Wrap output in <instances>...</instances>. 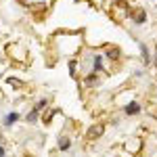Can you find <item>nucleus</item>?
<instances>
[{"mask_svg":"<svg viewBox=\"0 0 157 157\" xmlns=\"http://www.w3.org/2000/svg\"><path fill=\"white\" fill-rule=\"evenodd\" d=\"M103 130H105V128H103V126L98 124L97 128H90V132H88V136H90V138H97V136H101V134H103Z\"/></svg>","mask_w":157,"mask_h":157,"instance_id":"f257e3e1","label":"nucleus"},{"mask_svg":"<svg viewBox=\"0 0 157 157\" xmlns=\"http://www.w3.org/2000/svg\"><path fill=\"white\" fill-rule=\"evenodd\" d=\"M138 111H140V105H138V103H130V105L126 107V113H128V115H134V113H138Z\"/></svg>","mask_w":157,"mask_h":157,"instance_id":"f03ea898","label":"nucleus"},{"mask_svg":"<svg viewBox=\"0 0 157 157\" xmlns=\"http://www.w3.org/2000/svg\"><path fill=\"white\" fill-rule=\"evenodd\" d=\"M17 120H19V113H9V115L4 117V124H6V126H11V124H15Z\"/></svg>","mask_w":157,"mask_h":157,"instance_id":"7ed1b4c3","label":"nucleus"},{"mask_svg":"<svg viewBox=\"0 0 157 157\" xmlns=\"http://www.w3.org/2000/svg\"><path fill=\"white\" fill-rule=\"evenodd\" d=\"M145 11H138V13H134V21H136V23H143V21H145Z\"/></svg>","mask_w":157,"mask_h":157,"instance_id":"20e7f679","label":"nucleus"},{"mask_svg":"<svg viewBox=\"0 0 157 157\" xmlns=\"http://www.w3.org/2000/svg\"><path fill=\"white\" fill-rule=\"evenodd\" d=\"M59 149L61 151H67V149H69V138H61L59 140Z\"/></svg>","mask_w":157,"mask_h":157,"instance_id":"39448f33","label":"nucleus"},{"mask_svg":"<svg viewBox=\"0 0 157 157\" xmlns=\"http://www.w3.org/2000/svg\"><path fill=\"white\" fill-rule=\"evenodd\" d=\"M42 109H46V101H40V103L36 105V109H34V111H42Z\"/></svg>","mask_w":157,"mask_h":157,"instance_id":"423d86ee","label":"nucleus"},{"mask_svg":"<svg viewBox=\"0 0 157 157\" xmlns=\"http://www.w3.org/2000/svg\"><path fill=\"white\" fill-rule=\"evenodd\" d=\"M98 69H101V57L94 59V71H98Z\"/></svg>","mask_w":157,"mask_h":157,"instance_id":"0eeeda50","label":"nucleus"},{"mask_svg":"<svg viewBox=\"0 0 157 157\" xmlns=\"http://www.w3.org/2000/svg\"><path fill=\"white\" fill-rule=\"evenodd\" d=\"M36 115H38V111H32V113L27 115V120H29V121H34V120H36Z\"/></svg>","mask_w":157,"mask_h":157,"instance_id":"6e6552de","label":"nucleus"},{"mask_svg":"<svg viewBox=\"0 0 157 157\" xmlns=\"http://www.w3.org/2000/svg\"><path fill=\"white\" fill-rule=\"evenodd\" d=\"M0 157H4V149L2 147H0Z\"/></svg>","mask_w":157,"mask_h":157,"instance_id":"1a4fd4ad","label":"nucleus"}]
</instances>
